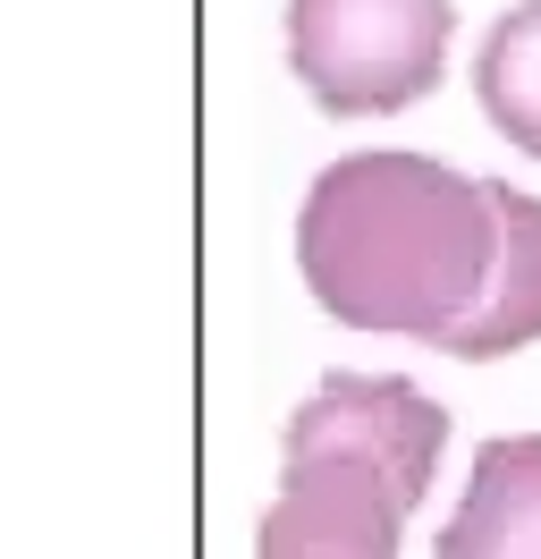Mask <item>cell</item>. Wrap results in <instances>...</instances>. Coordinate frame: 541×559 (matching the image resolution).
I'll return each mask as SVG.
<instances>
[{
  "label": "cell",
  "instance_id": "5",
  "mask_svg": "<svg viewBox=\"0 0 541 559\" xmlns=\"http://www.w3.org/2000/svg\"><path fill=\"white\" fill-rule=\"evenodd\" d=\"M432 559H541V432H500L473 450Z\"/></svg>",
  "mask_w": 541,
  "mask_h": 559
},
{
  "label": "cell",
  "instance_id": "4",
  "mask_svg": "<svg viewBox=\"0 0 541 559\" xmlns=\"http://www.w3.org/2000/svg\"><path fill=\"white\" fill-rule=\"evenodd\" d=\"M279 450H356L381 457L389 475L406 484V500H423L440 475V450H448V407L423 399L398 373H322V390L304 399Z\"/></svg>",
  "mask_w": 541,
  "mask_h": 559
},
{
  "label": "cell",
  "instance_id": "2",
  "mask_svg": "<svg viewBox=\"0 0 541 559\" xmlns=\"http://www.w3.org/2000/svg\"><path fill=\"white\" fill-rule=\"evenodd\" d=\"M457 0H288V69L330 119H389L448 76Z\"/></svg>",
  "mask_w": 541,
  "mask_h": 559
},
{
  "label": "cell",
  "instance_id": "1",
  "mask_svg": "<svg viewBox=\"0 0 541 559\" xmlns=\"http://www.w3.org/2000/svg\"><path fill=\"white\" fill-rule=\"evenodd\" d=\"M500 178H466L432 153H347L313 170L297 204V272L347 331L432 340L473 314L500 263Z\"/></svg>",
  "mask_w": 541,
  "mask_h": 559
},
{
  "label": "cell",
  "instance_id": "6",
  "mask_svg": "<svg viewBox=\"0 0 541 559\" xmlns=\"http://www.w3.org/2000/svg\"><path fill=\"white\" fill-rule=\"evenodd\" d=\"M500 221L507 238H500V263H491V288L448 331V356H466V365H491V356H516L541 340V195L500 187Z\"/></svg>",
  "mask_w": 541,
  "mask_h": 559
},
{
  "label": "cell",
  "instance_id": "3",
  "mask_svg": "<svg viewBox=\"0 0 541 559\" xmlns=\"http://www.w3.org/2000/svg\"><path fill=\"white\" fill-rule=\"evenodd\" d=\"M406 484L356 450H279V500L254 518V559H398Z\"/></svg>",
  "mask_w": 541,
  "mask_h": 559
},
{
  "label": "cell",
  "instance_id": "7",
  "mask_svg": "<svg viewBox=\"0 0 541 559\" xmlns=\"http://www.w3.org/2000/svg\"><path fill=\"white\" fill-rule=\"evenodd\" d=\"M473 103L516 153L541 162V0H516L473 51Z\"/></svg>",
  "mask_w": 541,
  "mask_h": 559
}]
</instances>
